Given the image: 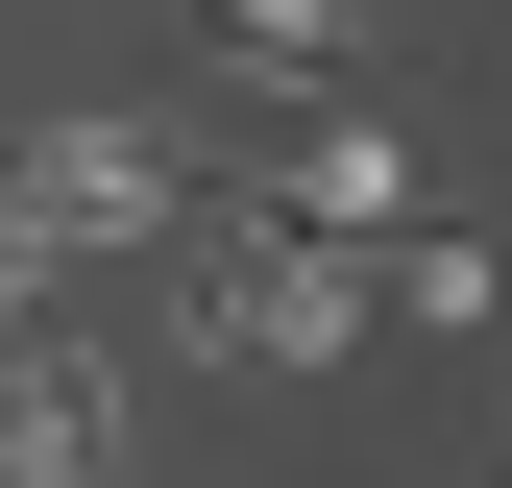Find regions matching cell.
Wrapping results in <instances>:
<instances>
[{"instance_id": "1", "label": "cell", "mask_w": 512, "mask_h": 488, "mask_svg": "<svg viewBox=\"0 0 512 488\" xmlns=\"http://www.w3.org/2000/svg\"><path fill=\"white\" fill-rule=\"evenodd\" d=\"M171 342H196V366H366V342H391V293H366L342 244L220 220V244H196V293H171Z\"/></svg>"}, {"instance_id": "3", "label": "cell", "mask_w": 512, "mask_h": 488, "mask_svg": "<svg viewBox=\"0 0 512 488\" xmlns=\"http://www.w3.org/2000/svg\"><path fill=\"white\" fill-rule=\"evenodd\" d=\"M122 415H147V391H122V342H74V318L0 342V488H122Z\"/></svg>"}, {"instance_id": "2", "label": "cell", "mask_w": 512, "mask_h": 488, "mask_svg": "<svg viewBox=\"0 0 512 488\" xmlns=\"http://www.w3.org/2000/svg\"><path fill=\"white\" fill-rule=\"evenodd\" d=\"M196 196H220V171L171 147V122H25V147H0V220H25L49 269H98V244H171Z\"/></svg>"}, {"instance_id": "4", "label": "cell", "mask_w": 512, "mask_h": 488, "mask_svg": "<svg viewBox=\"0 0 512 488\" xmlns=\"http://www.w3.org/2000/svg\"><path fill=\"white\" fill-rule=\"evenodd\" d=\"M196 74H244V98H317V122H342L366 25H317V0H244V25H196Z\"/></svg>"}]
</instances>
